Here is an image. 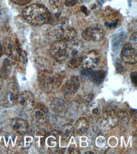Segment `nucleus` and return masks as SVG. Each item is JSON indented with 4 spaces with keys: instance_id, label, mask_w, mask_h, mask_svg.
Returning <instances> with one entry per match:
<instances>
[{
    "instance_id": "f257e3e1",
    "label": "nucleus",
    "mask_w": 137,
    "mask_h": 154,
    "mask_svg": "<svg viewBox=\"0 0 137 154\" xmlns=\"http://www.w3.org/2000/svg\"><path fill=\"white\" fill-rule=\"evenodd\" d=\"M22 16L25 20L34 26H41L51 20V14L45 6L32 4L23 9Z\"/></svg>"
},
{
    "instance_id": "f03ea898",
    "label": "nucleus",
    "mask_w": 137,
    "mask_h": 154,
    "mask_svg": "<svg viewBox=\"0 0 137 154\" xmlns=\"http://www.w3.org/2000/svg\"><path fill=\"white\" fill-rule=\"evenodd\" d=\"M83 44L79 40H71L68 44V66L71 69L78 68L82 63Z\"/></svg>"
},
{
    "instance_id": "7ed1b4c3",
    "label": "nucleus",
    "mask_w": 137,
    "mask_h": 154,
    "mask_svg": "<svg viewBox=\"0 0 137 154\" xmlns=\"http://www.w3.org/2000/svg\"><path fill=\"white\" fill-rule=\"evenodd\" d=\"M39 85L45 92L57 91L61 85L63 78L60 74L51 72H45L39 76Z\"/></svg>"
},
{
    "instance_id": "20e7f679",
    "label": "nucleus",
    "mask_w": 137,
    "mask_h": 154,
    "mask_svg": "<svg viewBox=\"0 0 137 154\" xmlns=\"http://www.w3.org/2000/svg\"><path fill=\"white\" fill-rule=\"evenodd\" d=\"M20 90L15 82H10L4 89L1 95V103L5 107L14 106L17 102L19 96Z\"/></svg>"
},
{
    "instance_id": "39448f33",
    "label": "nucleus",
    "mask_w": 137,
    "mask_h": 154,
    "mask_svg": "<svg viewBox=\"0 0 137 154\" xmlns=\"http://www.w3.org/2000/svg\"><path fill=\"white\" fill-rule=\"evenodd\" d=\"M55 35L58 40L68 42L73 40L76 35V29L67 23V20L60 21V25L55 31Z\"/></svg>"
},
{
    "instance_id": "423d86ee",
    "label": "nucleus",
    "mask_w": 137,
    "mask_h": 154,
    "mask_svg": "<svg viewBox=\"0 0 137 154\" xmlns=\"http://www.w3.org/2000/svg\"><path fill=\"white\" fill-rule=\"evenodd\" d=\"M50 52L57 61H64L68 59V44L67 42L58 40L51 44Z\"/></svg>"
},
{
    "instance_id": "0eeeda50",
    "label": "nucleus",
    "mask_w": 137,
    "mask_h": 154,
    "mask_svg": "<svg viewBox=\"0 0 137 154\" xmlns=\"http://www.w3.org/2000/svg\"><path fill=\"white\" fill-rule=\"evenodd\" d=\"M105 36V32L100 25H94L87 27L82 32V37L86 41L99 42Z\"/></svg>"
},
{
    "instance_id": "6e6552de",
    "label": "nucleus",
    "mask_w": 137,
    "mask_h": 154,
    "mask_svg": "<svg viewBox=\"0 0 137 154\" xmlns=\"http://www.w3.org/2000/svg\"><path fill=\"white\" fill-rule=\"evenodd\" d=\"M49 111L46 106L43 104H38L34 107L30 115L32 123L39 126L44 124L48 118Z\"/></svg>"
},
{
    "instance_id": "1a4fd4ad",
    "label": "nucleus",
    "mask_w": 137,
    "mask_h": 154,
    "mask_svg": "<svg viewBox=\"0 0 137 154\" xmlns=\"http://www.w3.org/2000/svg\"><path fill=\"white\" fill-rule=\"evenodd\" d=\"M101 60V54L98 50H92L83 57L81 65L84 69L92 70L95 68Z\"/></svg>"
},
{
    "instance_id": "9d476101",
    "label": "nucleus",
    "mask_w": 137,
    "mask_h": 154,
    "mask_svg": "<svg viewBox=\"0 0 137 154\" xmlns=\"http://www.w3.org/2000/svg\"><path fill=\"white\" fill-rule=\"evenodd\" d=\"M118 121L117 114L113 110L106 111L99 117L100 125L105 130H111L114 128L117 125Z\"/></svg>"
},
{
    "instance_id": "9b49d317",
    "label": "nucleus",
    "mask_w": 137,
    "mask_h": 154,
    "mask_svg": "<svg viewBox=\"0 0 137 154\" xmlns=\"http://www.w3.org/2000/svg\"><path fill=\"white\" fill-rule=\"evenodd\" d=\"M17 103L22 109L25 111H30L33 108L35 104L34 95L30 91H24L19 94Z\"/></svg>"
},
{
    "instance_id": "f8f14e48",
    "label": "nucleus",
    "mask_w": 137,
    "mask_h": 154,
    "mask_svg": "<svg viewBox=\"0 0 137 154\" xmlns=\"http://www.w3.org/2000/svg\"><path fill=\"white\" fill-rule=\"evenodd\" d=\"M3 50L5 54L12 60H17L18 57V50L21 47L18 42L10 37L6 38L3 41Z\"/></svg>"
},
{
    "instance_id": "ddd939ff",
    "label": "nucleus",
    "mask_w": 137,
    "mask_h": 154,
    "mask_svg": "<svg viewBox=\"0 0 137 154\" xmlns=\"http://www.w3.org/2000/svg\"><path fill=\"white\" fill-rule=\"evenodd\" d=\"M121 60L128 64H135L137 61V53L136 49L132 44L127 43L123 46L121 53Z\"/></svg>"
},
{
    "instance_id": "4468645a",
    "label": "nucleus",
    "mask_w": 137,
    "mask_h": 154,
    "mask_svg": "<svg viewBox=\"0 0 137 154\" xmlns=\"http://www.w3.org/2000/svg\"><path fill=\"white\" fill-rule=\"evenodd\" d=\"M79 87V79H78V77L76 76H72L64 85V93L66 96H70L74 95L78 91Z\"/></svg>"
},
{
    "instance_id": "2eb2a0df",
    "label": "nucleus",
    "mask_w": 137,
    "mask_h": 154,
    "mask_svg": "<svg viewBox=\"0 0 137 154\" xmlns=\"http://www.w3.org/2000/svg\"><path fill=\"white\" fill-rule=\"evenodd\" d=\"M11 126L14 131L20 135H25L28 131L29 124L27 121L22 118H14L12 120Z\"/></svg>"
},
{
    "instance_id": "dca6fc26",
    "label": "nucleus",
    "mask_w": 137,
    "mask_h": 154,
    "mask_svg": "<svg viewBox=\"0 0 137 154\" xmlns=\"http://www.w3.org/2000/svg\"><path fill=\"white\" fill-rule=\"evenodd\" d=\"M86 72L84 74H86L88 78L96 85H100L103 82L106 77V72L103 70H97V71H92V70L85 69Z\"/></svg>"
},
{
    "instance_id": "f3484780",
    "label": "nucleus",
    "mask_w": 137,
    "mask_h": 154,
    "mask_svg": "<svg viewBox=\"0 0 137 154\" xmlns=\"http://www.w3.org/2000/svg\"><path fill=\"white\" fill-rule=\"evenodd\" d=\"M75 129L74 126L71 124L64 125L61 131L60 136L61 138V142L67 144L71 137L74 136Z\"/></svg>"
},
{
    "instance_id": "a211bd4d",
    "label": "nucleus",
    "mask_w": 137,
    "mask_h": 154,
    "mask_svg": "<svg viewBox=\"0 0 137 154\" xmlns=\"http://www.w3.org/2000/svg\"><path fill=\"white\" fill-rule=\"evenodd\" d=\"M104 17H105V25L107 27L113 28L116 27L118 24V15L116 14L114 11L109 10L106 11Z\"/></svg>"
},
{
    "instance_id": "6ab92c4d",
    "label": "nucleus",
    "mask_w": 137,
    "mask_h": 154,
    "mask_svg": "<svg viewBox=\"0 0 137 154\" xmlns=\"http://www.w3.org/2000/svg\"><path fill=\"white\" fill-rule=\"evenodd\" d=\"M89 128V124L86 118H80L76 121L74 129L78 134H83L86 133Z\"/></svg>"
},
{
    "instance_id": "aec40b11",
    "label": "nucleus",
    "mask_w": 137,
    "mask_h": 154,
    "mask_svg": "<svg viewBox=\"0 0 137 154\" xmlns=\"http://www.w3.org/2000/svg\"><path fill=\"white\" fill-rule=\"evenodd\" d=\"M12 69V62L8 59H6L3 63L1 69H0V75L3 79H7L8 78L11 73Z\"/></svg>"
},
{
    "instance_id": "412c9836",
    "label": "nucleus",
    "mask_w": 137,
    "mask_h": 154,
    "mask_svg": "<svg viewBox=\"0 0 137 154\" xmlns=\"http://www.w3.org/2000/svg\"><path fill=\"white\" fill-rule=\"evenodd\" d=\"M87 112L90 118L94 119H99L101 114V107L98 103H94L89 106Z\"/></svg>"
},
{
    "instance_id": "4be33fe9",
    "label": "nucleus",
    "mask_w": 137,
    "mask_h": 154,
    "mask_svg": "<svg viewBox=\"0 0 137 154\" xmlns=\"http://www.w3.org/2000/svg\"><path fill=\"white\" fill-rule=\"evenodd\" d=\"M51 8L56 15H60L63 9V3L61 0H50Z\"/></svg>"
},
{
    "instance_id": "5701e85b",
    "label": "nucleus",
    "mask_w": 137,
    "mask_h": 154,
    "mask_svg": "<svg viewBox=\"0 0 137 154\" xmlns=\"http://www.w3.org/2000/svg\"><path fill=\"white\" fill-rule=\"evenodd\" d=\"M45 142H46L48 145L50 147L56 146L58 144L56 134L53 133H51L50 135L48 136L46 138H45Z\"/></svg>"
},
{
    "instance_id": "b1692460",
    "label": "nucleus",
    "mask_w": 137,
    "mask_h": 154,
    "mask_svg": "<svg viewBox=\"0 0 137 154\" xmlns=\"http://www.w3.org/2000/svg\"><path fill=\"white\" fill-rule=\"evenodd\" d=\"M63 101L64 100H62L60 99H57L56 100H55L53 108L56 111V112H63V111L64 110L65 104Z\"/></svg>"
},
{
    "instance_id": "393cba45",
    "label": "nucleus",
    "mask_w": 137,
    "mask_h": 154,
    "mask_svg": "<svg viewBox=\"0 0 137 154\" xmlns=\"http://www.w3.org/2000/svg\"><path fill=\"white\" fill-rule=\"evenodd\" d=\"M18 60L20 61L22 63L25 64L27 62L28 58L27 55L26 54L25 51L20 48L18 50Z\"/></svg>"
},
{
    "instance_id": "a878e982",
    "label": "nucleus",
    "mask_w": 137,
    "mask_h": 154,
    "mask_svg": "<svg viewBox=\"0 0 137 154\" xmlns=\"http://www.w3.org/2000/svg\"><path fill=\"white\" fill-rule=\"evenodd\" d=\"M32 138L29 136L25 137L21 142V146L23 149H27L32 143Z\"/></svg>"
},
{
    "instance_id": "bb28decb",
    "label": "nucleus",
    "mask_w": 137,
    "mask_h": 154,
    "mask_svg": "<svg viewBox=\"0 0 137 154\" xmlns=\"http://www.w3.org/2000/svg\"><path fill=\"white\" fill-rule=\"evenodd\" d=\"M10 1L14 4L18 5H25L29 4L32 0H10Z\"/></svg>"
},
{
    "instance_id": "cd10ccee",
    "label": "nucleus",
    "mask_w": 137,
    "mask_h": 154,
    "mask_svg": "<svg viewBox=\"0 0 137 154\" xmlns=\"http://www.w3.org/2000/svg\"><path fill=\"white\" fill-rule=\"evenodd\" d=\"M77 1L78 0H65L64 5L68 7H71L77 3Z\"/></svg>"
},
{
    "instance_id": "c85d7f7f",
    "label": "nucleus",
    "mask_w": 137,
    "mask_h": 154,
    "mask_svg": "<svg viewBox=\"0 0 137 154\" xmlns=\"http://www.w3.org/2000/svg\"><path fill=\"white\" fill-rule=\"evenodd\" d=\"M131 79L134 85L136 87L137 85V73L136 72H132L131 73Z\"/></svg>"
},
{
    "instance_id": "c756f323",
    "label": "nucleus",
    "mask_w": 137,
    "mask_h": 154,
    "mask_svg": "<svg viewBox=\"0 0 137 154\" xmlns=\"http://www.w3.org/2000/svg\"><path fill=\"white\" fill-rule=\"evenodd\" d=\"M68 152L70 153H79V150L75 145L70 146L68 149Z\"/></svg>"
},
{
    "instance_id": "7c9ffc66",
    "label": "nucleus",
    "mask_w": 137,
    "mask_h": 154,
    "mask_svg": "<svg viewBox=\"0 0 137 154\" xmlns=\"http://www.w3.org/2000/svg\"><path fill=\"white\" fill-rule=\"evenodd\" d=\"M81 10H82V11H83V12H84L85 14H86V15H88V14H89V11H88V10H87V8L86 7V6H82V7H81Z\"/></svg>"
},
{
    "instance_id": "2f4dec72",
    "label": "nucleus",
    "mask_w": 137,
    "mask_h": 154,
    "mask_svg": "<svg viewBox=\"0 0 137 154\" xmlns=\"http://www.w3.org/2000/svg\"><path fill=\"white\" fill-rule=\"evenodd\" d=\"M3 79L2 77L1 76V75H0V91H2V89L3 87Z\"/></svg>"
},
{
    "instance_id": "473e14b6",
    "label": "nucleus",
    "mask_w": 137,
    "mask_h": 154,
    "mask_svg": "<svg viewBox=\"0 0 137 154\" xmlns=\"http://www.w3.org/2000/svg\"><path fill=\"white\" fill-rule=\"evenodd\" d=\"M3 54V48L2 44L0 43V57H1Z\"/></svg>"
},
{
    "instance_id": "72a5a7b5",
    "label": "nucleus",
    "mask_w": 137,
    "mask_h": 154,
    "mask_svg": "<svg viewBox=\"0 0 137 154\" xmlns=\"http://www.w3.org/2000/svg\"><path fill=\"white\" fill-rule=\"evenodd\" d=\"M99 1H101V2H102V3H104V2H105L106 0H99Z\"/></svg>"
}]
</instances>
